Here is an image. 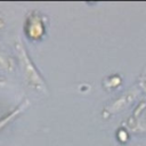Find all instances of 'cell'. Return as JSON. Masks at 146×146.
<instances>
[{
	"label": "cell",
	"instance_id": "obj_7",
	"mask_svg": "<svg viewBox=\"0 0 146 146\" xmlns=\"http://www.w3.org/2000/svg\"><path fill=\"white\" fill-rule=\"evenodd\" d=\"M121 82H122L121 76H119L117 74H113V75L107 76L104 80V88H106L107 90H112V89L117 88L121 84Z\"/></svg>",
	"mask_w": 146,
	"mask_h": 146
},
{
	"label": "cell",
	"instance_id": "obj_5",
	"mask_svg": "<svg viewBox=\"0 0 146 146\" xmlns=\"http://www.w3.org/2000/svg\"><path fill=\"white\" fill-rule=\"evenodd\" d=\"M14 68H15L14 57L0 46V70L6 72H11Z\"/></svg>",
	"mask_w": 146,
	"mask_h": 146
},
{
	"label": "cell",
	"instance_id": "obj_9",
	"mask_svg": "<svg viewBox=\"0 0 146 146\" xmlns=\"http://www.w3.org/2000/svg\"><path fill=\"white\" fill-rule=\"evenodd\" d=\"M5 83H6V80H5L3 78H1V76H0V88H1V87H2Z\"/></svg>",
	"mask_w": 146,
	"mask_h": 146
},
{
	"label": "cell",
	"instance_id": "obj_1",
	"mask_svg": "<svg viewBox=\"0 0 146 146\" xmlns=\"http://www.w3.org/2000/svg\"><path fill=\"white\" fill-rule=\"evenodd\" d=\"M15 51H16V56H17V59H18L21 70L23 72V76H24L26 84L31 89L35 90L36 92L47 94L48 88H47L46 81L42 78L39 70L36 68V66L34 65L33 60L31 59L24 43L19 39L15 42Z\"/></svg>",
	"mask_w": 146,
	"mask_h": 146
},
{
	"label": "cell",
	"instance_id": "obj_3",
	"mask_svg": "<svg viewBox=\"0 0 146 146\" xmlns=\"http://www.w3.org/2000/svg\"><path fill=\"white\" fill-rule=\"evenodd\" d=\"M127 128L135 133H146V100H143L135 108L125 122Z\"/></svg>",
	"mask_w": 146,
	"mask_h": 146
},
{
	"label": "cell",
	"instance_id": "obj_2",
	"mask_svg": "<svg viewBox=\"0 0 146 146\" xmlns=\"http://www.w3.org/2000/svg\"><path fill=\"white\" fill-rule=\"evenodd\" d=\"M24 33L30 40H40L46 34V17L42 13L34 9L31 10L24 22Z\"/></svg>",
	"mask_w": 146,
	"mask_h": 146
},
{
	"label": "cell",
	"instance_id": "obj_4",
	"mask_svg": "<svg viewBox=\"0 0 146 146\" xmlns=\"http://www.w3.org/2000/svg\"><path fill=\"white\" fill-rule=\"evenodd\" d=\"M139 91H140V89L138 87H133V88H130L129 90H127L123 95L117 97L115 100H113V103L108 104L106 106V108H104V116H105V114H107L106 115V117H107L112 114L120 112L122 108H125L128 105L131 104V102H133L137 98Z\"/></svg>",
	"mask_w": 146,
	"mask_h": 146
},
{
	"label": "cell",
	"instance_id": "obj_6",
	"mask_svg": "<svg viewBox=\"0 0 146 146\" xmlns=\"http://www.w3.org/2000/svg\"><path fill=\"white\" fill-rule=\"evenodd\" d=\"M29 105V103H27V100H24L21 105H18L15 110H13L10 113H8L7 115H5V116H2V117H0V130L3 128V127H6L10 121H13L16 116H18L25 108H26V106Z\"/></svg>",
	"mask_w": 146,
	"mask_h": 146
},
{
	"label": "cell",
	"instance_id": "obj_8",
	"mask_svg": "<svg viewBox=\"0 0 146 146\" xmlns=\"http://www.w3.org/2000/svg\"><path fill=\"white\" fill-rule=\"evenodd\" d=\"M137 87L143 90L144 92H146V66L144 67L143 72L140 73L139 78H138V83H137Z\"/></svg>",
	"mask_w": 146,
	"mask_h": 146
}]
</instances>
